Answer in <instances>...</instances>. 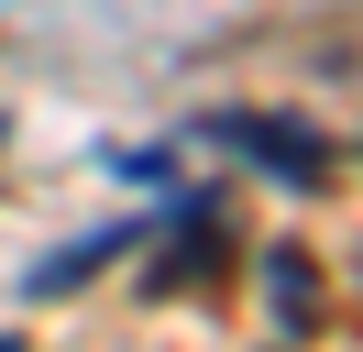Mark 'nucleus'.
<instances>
[{
  "label": "nucleus",
  "mask_w": 363,
  "mask_h": 352,
  "mask_svg": "<svg viewBox=\"0 0 363 352\" xmlns=\"http://www.w3.org/2000/svg\"><path fill=\"white\" fill-rule=\"evenodd\" d=\"M199 143H220V154H253V165L275 176V187H297V198H319L341 176V143L319 121H297V110H209L199 121Z\"/></svg>",
  "instance_id": "1"
},
{
  "label": "nucleus",
  "mask_w": 363,
  "mask_h": 352,
  "mask_svg": "<svg viewBox=\"0 0 363 352\" xmlns=\"http://www.w3.org/2000/svg\"><path fill=\"white\" fill-rule=\"evenodd\" d=\"M264 297H275V341H308L319 330V264H308V242H264Z\"/></svg>",
  "instance_id": "4"
},
{
  "label": "nucleus",
  "mask_w": 363,
  "mask_h": 352,
  "mask_svg": "<svg viewBox=\"0 0 363 352\" xmlns=\"http://www.w3.org/2000/svg\"><path fill=\"white\" fill-rule=\"evenodd\" d=\"M0 143H11V121H0Z\"/></svg>",
  "instance_id": "6"
},
{
  "label": "nucleus",
  "mask_w": 363,
  "mask_h": 352,
  "mask_svg": "<svg viewBox=\"0 0 363 352\" xmlns=\"http://www.w3.org/2000/svg\"><path fill=\"white\" fill-rule=\"evenodd\" d=\"M220 253H231V209H220V198H187V209H177V231H165V264H155V297H177V286L199 297V286L220 275Z\"/></svg>",
  "instance_id": "2"
},
{
  "label": "nucleus",
  "mask_w": 363,
  "mask_h": 352,
  "mask_svg": "<svg viewBox=\"0 0 363 352\" xmlns=\"http://www.w3.org/2000/svg\"><path fill=\"white\" fill-rule=\"evenodd\" d=\"M143 242V220H99V231H77V242H55L45 264L23 275V297H67V286H89V275H111L121 253Z\"/></svg>",
  "instance_id": "3"
},
{
  "label": "nucleus",
  "mask_w": 363,
  "mask_h": 352,
  "mask_svg": "<svg viewBox=\"0 0 363 352\" xmlns=\"http://www.w3.org/2000/svg\"><path fill=\"white\" fill-rule=\"evenodd\" d=\"M0 352H23V341H11V330H0Z\"/></svg>",
  "instance_id": "5"
}]
</instances>
